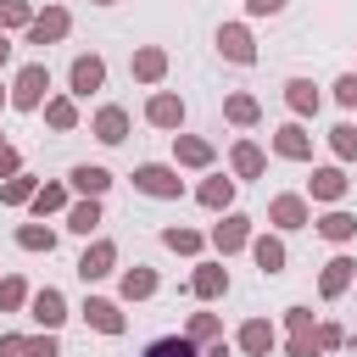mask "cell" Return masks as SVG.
<instances>
[{
    "instance_id": "cell-14",
    "label": "cell",
    "mask_w": 357,
    "mask_h": 357,
    "mask_svg": "<svg viewBox=\"0 0 357 357\" xmlns=\"http://www.w3.org/2000/svg\"><path fill=\"white\" fill-rule=\"evenodd\" d=\"M190 290H195L201 301L229 296V268H223V262H201V268H195V279H190Z\"/></svg>"
},
{
    "instance_id": "cell-40",
    "label": "cell",
    "mask_w": 357,
    "mask_h": 357,
    "mask_svg": "<svg viewBox=\"0 0 357 357\" xmlns=\"http://www.w3.org/2000/svg\"><path fill=\"white\" fill-rule=\"evenodd\" d=\"M335 100H340L346 112L357 106V73H340V78H335Z\"/></svg>"
},
{
    "instance_id": "cell-23",
    "label": "cell",
    "mask_w": 357,
    "mask_h": 357,
    "mask_svg": "<svg viewBox=\"0 0 357 357\" xmlns=\"http://www.w3.org/2000/svg\"><path fill=\"white\" fill-rule=\"evenodd\" d=\"M229 162H234V173H240V178H262V167H268L262 145H251V139H240V145L229 151Z\"/></svg>"
},
{
    "instance_id": "cell-9",
    "label": "cell",
    "mask_w": 357,
    "mask_h": 357,
    "mask_svg": "<svg viewBox=\"0 0 357 357\" xmlns=\"http://www.w3.org/2000/svg\"><path fill=\"white\" fill-rule=\"evenodd\" d=\"M273 156H284V162H307V156H312V134H307L301 123L273 128Z\"/></svg>"
},
{
    "instance_id": "cell-19",
    "label": "cell",
    "mask_w": 357,
    "mask_h": 357,
    "mask_svg": "<svg viewBox=\"0 0 357 357\" xmlns=\"http://www.w3.org/2000/svg\"><path fill=\"white\" fill-rule=\"evenodd\" d=\"M240 351L245 357H268L273 351V324L268 318H245L240 324Z\"/></svg>"
},
{
    "instance_id": "cell-34",
    "label": "cell",
    "mask_w": 357,
    "mask_h": 357,
    "mask_svg": "<svg viewBox=\"0 0 357 357\" xmlns=\"http://www.w3.org/2000/svg\"><path fill=\"white\" fill-rule=\"evenodd\" d=\"M39 11L28 6V0H0V33H11V28H28Z\"/></svg>"
},
{
    "instance_id": "cell-2",
    "label": "cell",
    "mask_w": 357,
    "mask_h": 357,
    "mask_svg": "<svg viewBox=\"0 0 357 357\" xmlns=\"http://www.w3.org/2000/svg\"><path fill=\"white\" fill-rule=\"evenodd\" d=\"M134 190H145L156 201H178L184 195V178L173 167H162V162H145V167H134Z\"/></svg>"
},
{
    "instance_id": "cell-47",
    "label": "cell",
    "mask_w": 357,
    "mask_h": 357,
    "mask_svg": "<svg viewBox=\"0 0 357 357\" xmlns=\"http://www.w3.org/2000/svg\"><path fill=\"white\" fill-rule=\"evenodd\" d=\"M201 357H229V346H223V340H212V346H206Z\"/></svg>"
},
{
    "instance_id": "cell-10",
    "label": "cell",
    "mask_w": 357,
    "mask_h": 357,
    "mask_svg": "<svg viewBox=\"0 0 357 357\" xmlns=\"http://www.w3.org/2000/svg\"><path fill=\"white\" fill-rule=\"evenodd\" d=\"M218 50H223L229 61H240V67L257 61V45H251V33H245L240 22H223V28H218Z\"/></svg>"
},
{
    "instance_id": "cell-46",
    "label": "cell",
    "mask_w": 357,
    "mask_h": 357,
    "mask_svg": "<svg viewBox=\"0 0 357 357\" xmlns=\"http://www.w3.org/2000/svg\"><path fill=\"white\" fill-rule=\"evenodd\" d=\"M245 11H251V17H279L284 0H245Z\"/></svg>"
},
{
    "instance_id": "cell-38",
    "label": "cell",
    "mask_w": 357,
    "mask_h": 357,
    "mask_svg": "<svg viewBox=\"0 0 357 357\" xmlns=\"http://www.w3.org/2000/svg\"><path fill=\"white\" fill-rule=\"evenodd\" d=\"M22 301H28V284H22L17 273H11V279H0V312H17Z\"/></svg>"
},
{
    "instance_id": "cell-45",
    "label": "cell",
    "mask_w": 357,
    "mask_h": 357,
    "mask_svg": "<svg viewBox=\"0 0 357 357\" xmlns=\"http://www.w3.org/2000/svg\"><path fill=\"white\" fill-rule=\"evenodd\" d=\"M0 357H28V335H0Z\"/></svg>"
},
{
    "instance_id": "cell-12",
    "label": "cell",
    "mask_w": 357,
    "mask_h": 357,
    "mask_svg": "<svg viewBox=\"0 0 357 357\" xmlns=\"http://www.w3.org/2000/svg\"><path fill=\"white\" fill-rule=\"evenodd\" d=\"M67 178H73V190H78V195H89V201H100V195L112 190V173H106L100 162H78Z\"/></svg>"
},
{
    "instance_id": "cell-48",
    "label": "cell",
    "mask_w": 357,
    "mask_h": 357,
    "mask_svg": "<svg viewBox=\"0 0 357 357\" xmlns=\"http://www.w3.org/2000/svg\"><path fill=\"white\" fill-rule=\"evenodd\" d=\"M6 56H11V45H6V33H0V67H6Z\"/></svg>"
},
{
    "instance_id": "cell-25",
    "label": "cell",
    "mask_w": 357,
    "mask_h": 357,
    "mask_svg": "<svg viewBox=\"0 0 357 357\" xmlns=\"http://www.w3.org/2000/svg\"><path fill=\"white\" fill-rule=\"evenodd\" d=\"M117 290H123V301H145V296H156V268H128V273L117 279Z\"/></svg>"
},
{
    "instance_id": "cell-15",
    "label": "cell",
    "mask_w": 357,
    "mask_h": 357,
    "mask_svg": "<svg viewBox=\"0 0 357 357\" xmlns=\"http://www.w3.org/2000/svg\"><path fill=\"white\" fill-rule=\"evenodd\" d=\"M84 324L100 329V335H123V312H117V301H106V296H89V301H84Z\"/></svg>"
},
{
    "instance_id": "cell-22",
    "label": "cell",
    "mask_w": 357,
    "mask_h": 357,
    "mask_svg": "<svg viewBox=\"0 0 357 357\" xmlns=\"http://www.w3.org/2000/svg\"><path fill=\"white\" fill-rule=\"evenodd\" d=\"M173 156H178L184 167H212V145L195 139V134H173Z\"/></svg>"
},
{
    "instance_id": "cell-11",
    "label": "cell",
    "mask_w": 357,
    "mask_h": 357,
    "mask_svg": "<svg viewBox=\"0 0 357 357\" xmlns=\"http://www.w3.org/2000/svg\"><path fill=\"white\" fill-rule=\"evenodd\" d=\"M112 262H117V245H112V240H95V245L78 257V279H84V284H95V279H106V273H112Z\"/></svg>"
},
{
    "instance_id": "cell-35",
    "label": "cell",
    "mask_w": 357,
    "mask_h": 357,
    "mask_svg": "<svg viewBox=\"0 0 357 357\" xmlns=\"http://www.w3.org/2000/svg\"><path fill=\"white\" fill-rule=\"evenodd\" d=\"M28 206H33L39 218H45V212H61V206H67V184H39V195H33Z\"/></svg>"
},
{
    "instance_id": "cell-44",
    "label": "cell",
    "mask_w": 357,
    "mask_h": 357,
    "mask_svg": "<svg viewBox=\"0 0 357 357\" xmlns=\"http://www.w3.org/2000/svg\"><path fill=\"white\" fill-rule=\"evenodd\" d=\"M17 173H22V156L11 145H0V178H17Z\"/></svg>"
},
{
    "instance_id": "cell-49",
    "label": "cell",
    "mask_w": 357,
    "mask_h": 357,
    "mask_svg": "<svg viewBox=\"0 0 357 357\" xmlns=\"http://www.w3.org/2000/svg\"><path fill=\"white\" fill-rule=\"evenodd\" d=\"M0 100H11V89H0Z\"/></svg>"
},
{
    "instance_id": "cell-7",
    "label": "cell",
    "mask_w": 357,
    "mask_h": 357,
    "mask_svg": "<svg viewBox=\"0 0 357 357\" xmlns=\"http://www.w3.org/2000/svg\"><path fill=\"white\" fill-rule=\"evenodd\" d=\"M67 84H73V95H95V89L106 84V61H100V56H73Z\"/></svg>"
},
{
    "instance_id": "cell-20",
    "label": "cell",
    "mask_w": 357,
    "mask_h": 357,
    "mask_svg": "<svg viewBox=\"0 0 357 357\" xmlns=\"http://www.w3.org/2000/svg\"><path fill=\"white\" fill-rule=\"evenodd\" d=\"M251 257H257V268L273 279V273H284V240H273V234H257L251 240Z\"/></svg>"
},
{
    "instance_id": "cell-6",
    "label": "cell",
    "mask_w": 357,
    "mask_h": 357,
    "mask_svg": "<svg viewBox=\"0 0 357 357\" xmlns=\"http://www.w3.org/2000/svg\"><path fill=\"white\" fill-rule=\"evenodd\" d=\"M28 312H33V324H39V329H61L67 301H61V290H56V284H45V290H33V296H28Z\"/></svg>"
},
{
    "instance_id": "cell-33",
    "label": "cell",
    "mask_w": 357,
    "mask_h": 357,
    "mask_svg": "<svg viewBox=\"0 0 357 357\" xmlns=\"http://www.w3.org/2000/svg\"><path fill=\"white\" fill-rule=\"evenodd\" d=\"M329 151H335L340 162H357V123H335V128H329Z\"/></svg>"
},
{
    "instance_id": "cell-36",
    "label": "cell",
    "mask_w": 357,
    "mask_h": 357,
    "mask_svg": "<svg viewBox=\"0 0 357 357\" xmlns=\"http://www.w3.org/2000/svg\"><path fill=\"white\" fill-rule=\"evenodd\" d=\"M162 245H167V251H184V257H195V251H201V234L173 223V229H162Z\"/></svg>"
},
{
    "instance_id": "cell-18",
    "label": "cell",
    "mask_w": 357,
    "mask_h": 357,
    "mask_svg": "<svg viewBox=\"0 0 357 357\" xmlns=\"http://www.w3.org/2000/svg\"><path fill=\"white\" fill-rule=\"evenodd\" d=\"M346 184H351V178H346L340 167H318V173L307 178V201H340Z\"/></svg>"
},
{
    "instance_id": "cell-27",
    "label": "cell",
    "mask_w": 357,
    "mask_h": 357,
    "mask_svg": "<svg viewBox=\"0 0 357 357\" xmlns=\"http://www.w3.org/2000/svg\"><path fill=\"white\" fill-rule=\"evenodd\" d=\"M45 123H50L56 134L78 128V106H73V95H56V100H45Z\"/></svg>"
},
{
    "instance_id": "cell-37",
    "label": "cell",
    "mask_w": 357,
    "mask_h": 357,
    "mask_svg": "<svg viewBox=\"0 0 357 357\" xmlns=\"http://www.w3.org/2000/svg\"><path fill=\"white\" fill-rule=\"evenodd\" d=\"M184 335H190V340H195V346H201V340H223V324H218V312H195V318H190V329H184Z\"/></svg>"
},
{
    "instance_id": "cell-41",
    "label": "cell",
    "mask_w": 357,
    "mask_h": 357,
    "mask_svg": "<svg viewBox=\"0 0 357 357\" xmlns=\"http://www.w3.org/2000/svg\"><path fill=\"white\" fill-rule=\"evenodd\" d=\"M284 324H290V335H312V312L307 307H284Z\"/></svg>"
},
{
    "instance_id": "cell-21",
    "label": "cell",
    "mask_w": 357,
    "mask_h": 357,
    "mask_svg": "<svg viewBox=\"0 0 357 357\" xmlns=\"http://www.w3.org/2000/svg\"><path fill=\"white\" fill-rule=\"evenodd\" d=\"M284 100H290V112H296V117H318V106H324V100H318V89H312L307 78H290V84H284Z\"/></svg>"
},
{
    "instance_id": "cell-1",
    "label": "cell",
    "mask_w": 357,
    "mask_h": 357,
    "mask_svg": "<svg viewBox=\"0 0 357 357\" xmlns=\"http://www.w3.org/2000/svg\"><path fill=\"white\" fill-rule=\"evenodd\" d=\"M45 89H50V67L45 61H28L17 73V84H11V106L17 112H39L45 106Z\"/></svg>"
},
{
    "instance_id": "cell-29",
    "label": "cell",
    "mask_w": 357,
    "mask_h": 357,
    "mask_svg": "<svg viewBox=\"0 0 357 357\" xmlns=\"http://www.w3.org/2000/svg\"><path fill=\"white\" fill-rule=\"evenodd\" d=\"M145 357H201V346L190 335H162V340L145 346Z\"/></svg>"
},
{
    "instance_id": "cell-51",
    "label": "cell",
    "mask_w": 357,
    "mask_h": 357,
    "mask_svg": "<svg viewBox=\"0 0 357 357\" xmlns=\"http://www.w3.org/2000/svg\"><path fill=\"white\" fill-rule=\"evenodd\" d=\"M95 6H112V0H95Z\"/></svg>"
},
{
    "instance_id": "cell-17",
    "label": "cell",
    "mask_w": 357,
    "mask_h": 357,
    "mask_svg": "<svg viewBox=\"0 0 357 357\" xmlns=\"http://www.w3.org/2000/svg\"><path fill=\"white\" fill-rule=\"evenodd\" d=\"M95 139L100 145H123L128 139V112L123 106H100L95 112Z\"/></svg>"
},
{
    "instance_id": "cell-43",
    "label": "cell",
    "mask_w": 357,
    "mask_h": 357,
    "mask_svg": "<svg viewBox=\"0 0 357 357\" xmlns=\"http://www.w3.org/2000/svg\"><path fill=\"white\" fill-rule=\"evenodd\" d=\"M335 346H346L340 324H318V351H335Z\"/></svg>"
},
{
    "instance_id": "cell-30",
    "label": "cell",
    "mask_w": 357,
    "mask_h": 357,
    "mask_svg": "<svg viewBox=\"0 0 357 357\" xmlns=\"http://www.w3.org/2000/svg\"><path fill=\"white\" fill-rule=\"evenodd\" d=\"M223 117H229L234 128H251V123L262 117V106H257L251 95H229V100H223Z\"/></svg>"
},
{
    "instance_id": "cell-50",
    "label": "cell",
    "mask_w": 357,
    "mask_h": 357,
    "mask_svg": "<svg viewBox=\"0 0 357 357\" xmlns=\"http://www.w3.org/2000/svg\"><path fill=\"white\" fill-rule=\"evenodd\" d=\"M351 351H357V335H351Z\"/></svg>"
},
{
    "instance_id": "cell-8",
    "label": "cell",
    "mask_w": 357,
    "mask_h": 357,
    "mask_svg": "<svg viewBox=\"0 0 357 357\" xmlns=\"http://www.w3.org/2000/svg\"><path fill=\"white\" fill-rule=\"evenodd\" d=\"M145 123H151V128H184V100L167 95V89H156V95L145 100Z\"/></svg>"
},
{
    "instance_id": "cell-28",
    "label": "cell",
    "mask_w": 357,
    "mask_h": 357,
    "mask_svg": "<svg viewBox=\"0 0 357 357\" xmlns=\"http://www.w3.org/2000/svg\"><path fill=\"white\" fill-rule=\"evenodd\" d=\"M318 234L335 240V245H346V240L357 234V218H351V212H324V218H318Z\"/></svg>"
},
{
    "instance_id": "cell-13",
    "label": "cell",
    "mask_w": 357,
    "mask_h": 357,
    "mask_svg": "<svg viewBox=\"0 0 357 357\" xmlns=\"http://www.w3.org/2000/svg\"><path fill=\"white\" fill-rule=\"evenodd\" d=\"M245 240H251V218H245V212H229V218L212 229V245H218L223 257H229V251H240Z\"/></svg>"
},
{
    "instance_id": "cell-39",
    "label": "cell",
    "mask_w": 357,
    "mask_h": 357,
    "mask_svg": "<svg viewBox=\"0 0 357 357\" xmlns=\"http://www.w3.org/2000/svg\"><path fill=\"white\" fill-rule=\"evenodd\" d=\"M28 357H61V340H56V329H45V335H28Z\"/></svg>"
},
{
    "instance_id": "cell-5",
    "label": "cell",
    "mask_w": 357,
    "mask_h": 357,
    "mask_svg": "<svg viewBox=\"0 0 357 357\" xmlns=\"http://www.w3.org/2000/svg\"><path fill=\"white\" fill-rule=\"evenodd\" d=\"M351 279H357V262H351V257H329V262H324V273H318V296H324V301H335V296H346V290H351Z\"/></svg>"
},
{
    "instance_id": "cell-16",
    "label": "cell",
    "mask_w": 357,
    "mask_h": 357,
    "mask_svg": "<svg viewBox=\"0 0 357 357\" xmlns=\"http://www.w3.org/2000/svg\"><path fill=\"white\" fill-rule=\"evenodd\" d=\"M128 73H134L139 84H156V78L167 73V50H162V45H139L134 61H128Z\"/></svg>"
},
{
    "instance_id": "cell-42",
    "label": "cell",
    "mask_w": 357,
    "mask_h": 357,
    "mask_svg": "<svg viewBox=\"0 0 357 357\" xmlns=\"http://www.w3.org/2000/svg\"><path fill=\"white\" fill-rule=\"evenodd\" d=\"M284 351H290V357H318V329H312V335H290Z\"/></svg>"
},
{
    "instance_id": "cell-4",
    "label": "cell",
    "mask_w": 357,
    "mask_h": 357,
    "mask_svg": "<svg viewBox=\"0 0 357 357\" xmlns=\"http://www.w3.org/2000/svg\"><path fill=\"white\" fill-rule=\"evenodd\" d=\"M67 28H73V17H67L61 6H45V11L28 22V45H56V39H67Z\"/></svg>"
},
{
    "instance_id": "cell-24",
    "label": "cell",
    "mask_w": 357,
    "mask_h": 357,
    "mask_svg": "<svg viewBox=\"0 0 357 357\" xmlns=\"http://www.w3.org/2000/svg\"><path fill=\"white\" fill-rule=\"evenodd\" d=\"M195 195H201V206H212V212H229V206H234V178L212 173V178H206V184H201Z\"/></svg>"
},
{
    "instance_id": "cell-26",
    "label": "cell",
    "mask_w": 357,
    "mask_h": 357,
    "mask_svg": "<svg viewBox=\"0 0 357 357\" xmlns=\"http://www.w3.org/2000/svg\"><path fill=\"white\" fill-rule=\"evenodd\" d=\"M67 229H73V234H95V229H100V201H89V195L73 201V206H67Z\"/></svg>"
},
{
    "instance_id": "cell-31",
    "label": "cell",
    "mask_w": 357,
    "mask_h": 357,
    "mask_svg": "<svg viewBox=\"0 0 357 357\" xmlns=\"http://www.w3.org/2000/svg\"><path fill=\"white\" fill-rule=\"evenodd\" d=\"M17 245H22V251H45V257H50V251H56V229H45V223H22V229H17Z\"/></svg>"
},
{
    "instance_id": "cell-3",
    "label": "cell",
    "mask_w": 357,
    "mask_h": 357,
    "mask_svg": "<svg viewBox=\"0 0 357 357\" xmlns=\"http://www.w3.org/2000/svg\"><path fill=\"white\" fill-rule=\"evenodd\" d=\"M268 223H273V229H307V223H312L307 195H273V201H268Z\"/></svg>"
},
{
    "instance_id": "cell-32",
    "label": "cell",
    "mask_w": 357,
    "mask_h": 357,
    "mask_svg": "<svg viewBox=\"0 0 357 357\" xmlns=\"http://www.w3.org/2000/svg\"><path fill=\"white\" fill-rule=\"evenodd\" d=\"M33 195H39V184H33L28 173H17V178H6V184H0V201H6V206H28Z\"/></svg>"
}]
</instances>
